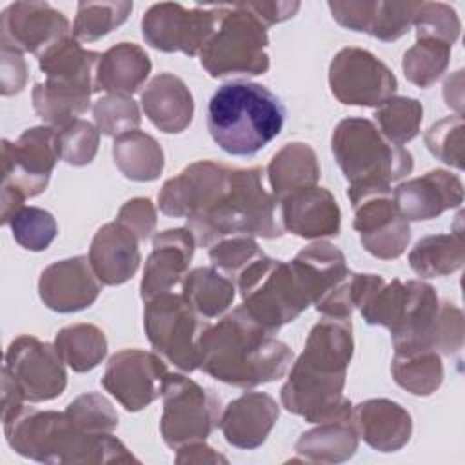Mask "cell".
<instances>
[{"mask_svg": "<svg viewBox=\"0 0 465 465\" xmlns=\"http://www.w3.org/2000/svg\"><path fill=\"white\" fill-rule=\"evenodd\" d=\"M352 352L351 318L323 316L311 329L303 352L291 365L280 391L282 405L309 423L354 420V407L343 396Z\"/></svg>", "mask_w": 465, "mask_h": 465, "instance_id": "cell-1", "label": "cell"}, {"mask_svg": "<svg viewBox=\"0 0 465 465\" xmlns=\"http://www.w3.org/2000/svg\"><path fill=\"white\" fill-rule=\"evenodd\" d=\"M294 352L256 323L240 305L218 323H209L200 338V365L211 378L251 389L282 378L292 365Z\"/></svg>", "mask_w": 465, "mask_h": 465, "instance_id": "cell-2", "label": "cell"}, {"mask_svg": "<svg viewBox=\"0 0 465 465\" xmlns=\"http://www.w3.org/2000/svg\"><path fill=\"white\" fill-rule=\"evenodd\" d=\"M2 423L9 447L35 461L65 465L138 461L113 432H85L65 411H38L24 405Z\"/></svg>", "mask_w": 465, "mask_h": 465, "instance_id": "cell-3", "label": "cell"}, {"mask_svg": "<svg viewBox=\"0 0 465 465\" xmlns=\"http://www.w3.org/2000/svg\"><path fill=\"white\" fill-rule=\"evenodd\" d=\"M318 272L296 254L291 262L267 254L247 265L234 280L245 312L271 334L296 320L322 296Z\"/></svg>", "mask_w": 465, "mask_h": 465, "instance_id": "cell-4", "label": "cell"}, {"mask_svg": "<svg viewBox=\"0 0 465 465\" xmlns=\"http://www.w3.org/2000/svg\"><path fill=\"white\" fill-rule=\"evenodd\" d=\"M285 122L282 100L265 85L231 82L214 91L207 105V129L232 156H252L272 142Z\"/></svg>", "mask_w": 465, "mask_h": 465, "instance_id": "cell-5", "label": "cell"}, {"mask_svg": "<svg viewBox=\"0 0 465 465\" xmlns=\"http://www.w3.org/2000/svg\"><path fill=\"white\" fill-rule=\"evenodd\" d=\"M276 203L263 189L260 167H231L229 185L203 213L187 220V229L200 247L227 236L280 238L283 227L276 220Z\"/></svg>", "mask_w": 465, "mask_h": 465, "instance_id": "cell-6", "label": "cell"}, {"mask_svg": "<svg viewBox=\"0 0 465 465\" xmlns=\"http://www.w3.org/2000/svg\"><path fill=\"white\" fill-rule=\"evenodd\" d=\"M331 149L352 191L391 189L414 167L412 154L383 138L367 118L341 120L332 131Z\"/></svg>", "mask_w": 465, "mask_h": 465, "instance_id": "cell-7", "label": "cell"}, {"mask_svg": "<svg viewBox=\"0 0 465 465\" xmlns=\"http://www.w3.org/2000/svg\"><path fill=\"white\" fill-rule=\"evenodd\" d=\"M218 29L200 51V64L213 78L258 76L269 71L267 27L240 2L222 4Z\"/></svg>", "mask_w": 465, "mask_h": 465, "instance_id": "cell-8", "label": "cell"}, {"mask_svg": "<svg viewBox=\"0 0 465 465\" xmlns=\"http://www.w3.org/2000/svg\"><path fill=\"white\" fill-rule=\"evenodd\" d=\"M56 129L38 125L25 129L16 142L2 140V223L24 207L27 198L45 191L58 162Z\"/></svg>", "mask_w": 465, "mask_h": 465, "instance_id": "cell-9", "label": "cell"}, {"mask_svg": "<svg viewBox=\"0 0 465 465\" xmlns=\"http://www.w3.org/2000/svg\"><path fill=\"white\" fill-rule=\"evenodd\" d=\"M209 322L182 294L163 292L145 300L143 329L149 343L169 363L183 372L200 365V338Z\"/></svg>", "mask_w": 465, "mask_h": 465, "instance_id": "cell-10", "label": "cell"}, {"mask_svg": "<svg viewBox=\"0 0 465 465\" xmlns=\"http://www.w3.org/2000/svg\"><path fill=\"white\" fill-rule=\"evenodd\" d=\"M162 398L160 434L174 450L185 443L205 441L220 425L222 403L216 392L183 374L169 372L165 376Z\"/></svg>", "mask_w": 465, "mask_h": 465, "instance_id": "cell-11", "label": "cell"}, {"mask_svg": "<svg viewBox=\"0 0 465 465\" xmlns=\"http://www.w3.org/2000/svg\"><path fill=\"white\" fill-rule=\"evenodd\" d=\"M222 16L223 5L189 9L176 2H160L145 11L142 35L158 51L196 56L218 29Z\"/></svg>", "mask_w": 465, "mask_h": 465, "instance_id": "cell-12", "label": "cell"}, {"mask_svg": "<svg viewBox=\"0 0 465 465\" xmlns=\"http://www.w3.org/2000/svg\"><path fill=\"white\" fill-rule=\"evenodd\" d=\"M354 209L352 227L360 232L363 249L380 260L401 256L411 242L409 222L396 209L391 189L349 191Z\"/></svg>", "mask_w": 465, "mask_h": 465, "instance_id": "cell-13", "label": "cell"}, {"mask_svg": "<svg viewBox=\"0 0 465 465\" xmlns=\"http://www.w3.org/2000/svg\"><path fill=\"white\" fill-rule=\"evenodd\" d=\"M329 87L338 102L358 107H378L394 96V73L371 51L343 47L329 65Z\"/></svg>", "mask_w": 465, "mask_h": 465, "instance_id": "cell-14", "label": "cell"}, {"mask_svg": "<svg viewBox=\"0 0 465 465\" xmlns=\"http://www.w3.org/2000/svg\"><path fill=\"white\" fill-rule=\"evenodd\" d=\"M24 400L40 403L58 398L67 385L65 363L54 345L35 336L15 338L5 351V365Z\"/></svg>", "mask_w": 465, "mask_h": 465, "instance_id": "cell-15", "label": "cell"}, {"mask_svg": "<svg viewBox=\"0 0 465 465\" xmlns=\"http://www.w3.org/2000/svg\"><path fill=\"white\" fill-rule=\"evenodd\" d=\"M167 374V365L158 354L124 349L109 358L102 385L125 411L138 412L162 396Z\"/></svg>", "mask_w": 465, "mask_h": 465, "instance_id": "cell-16", "label": "cell"}, {"mask_svg": "<svg viewBox=\"0 0 465 465\" xmlns=\"http://www.w3.org/2000/svg\"><path fill=\"white\" fill-rule=\"evenodd\" d=\"M71 31L64 13L47 2H15L0 15V45L38 58Z\"/></svg>", "mask_w": 465, "mask_h": 465, "instance_id": "cell-17", "label": "cell"}, {"mask_svg": "<svg viewBox=\"0 0 465 465\" xmlns=\"http://www.w3.org/2000/svg\"><path fill=\"white\" fill-rule=\"evenodd\" d=\"M231 167L198 160L169 178L158 193V207L174 218H194L203 213L229 185Z\"/></svg>", "mask_w": 465, "mask_h": 465, "instance_id": "cell-18", "label": "cell"}, {"mask_svg": "<svg viewBox=\"0 0 465 465\" xmlns=\"http://www.w3.org/2000/svg\"><path fill=\"white\" fill-rule=\"evenodd\" d=\"M102 291L89 256H73L47 265L38 280V294L56 312H76L91 307Z\"/></svg>", "mask_w": 465, "mask_h": 465, "instance_id": "cell-19", "label": "cell"}, {"mask_svg": "<svg viewBox=\"0 0 465 465\" xmlns=\"http://www.w3.org/2000/svg\"><path fill=\"white\" fill-rule=\"evenodd\" d=\"M196 249V240L187 227L165 229L153 236V251L147 256L140 282L142 300H151L185 278Z\"/></svg>", "mask_w": 465, "mask_h": 465, "instance_id": "cell-20", "label": "cell"}, {"mask_svg": "<svg viewBox=\"0 0 465 465\" xmlns=\"http://www.w3.org/2000/svg\"><path fill=\"white\" fill-rule=\"evenodd\" d=\"M396 209L407 222L432 220L463 202L461 180L445 169H432L423 176L400 183L392 193Z\"/></svg>", "mask_w": 465, "mask_h": 465, "instance_id": "cell-21", "label": "cell"}, {"mask_svg": "<svg viewBox=\"0 0 465 465\" xmlns=\"http://www.w3.org/2000/svg\"><path fill=\"white\" fill-rule=\"evenodd\" d=\"M283 229L305 238L322 240L340 234L341 211L325 187H309L280 200Z\"/></svg>", "mask_w": 465, "mask_h": 465, "instance_id": "cell-22", "label": "cell"}, {"mask_svg": "<svg viewBox=\"0 0 465 465\" xmlns=\"http://www.w3.org/2000/svg\"><path fill=\"white\" fill-rule=\"evenodd\" d=\"M280 416V407L267 392H243L232 400L220 416V429L227 443L238 449L260 447Z\"/></svg>", "mask_w": 465, "mask_h": 465, "instance_id": "cell-23", "label": "cell"}, {"mask_svg": "<svg viewBox=\"0 0 465 465\" xmlns=\"http://www.w3.org/2000/svg\"><path fill=\"white\" fill-rule=\"evenodd\" d=\"M138 238L122 223L102 225L91 242L89 262L104 285H122L134 276L142 256Z\"/></svg>", "mask_w": 465, "mask_h": 465, "instance_id": "cell-24", "label": "cell"}, {"mask_svg": "<svg viewBox=\"0 0 465 465\" xmlns=\"http://www.w3.org/2000/svg\"><path fill=\"white\" fill-rule=\"evenodd\" d=\"M354 425L360 438L378 452H396L412 436V418L400 403L372 398L354 407Z\"/></svg>", "mask_w": 465, "mask_h": 465, "instance_id": "cell-25", "label": "cell"}, {"mask_svg": "<svg viewBox=\"0 0 465 465\" xmlns=\"http://www.w3.org/2000/svg\"><path fill=\"white\" fill-rule=\"evenodd\" d=\"M140 102L145 116L162 133H182L193 122V94L185 82L171 73L156 74L142 91Z\"/></svg>", "mask_w": 465, "mask_h": 465, "instance_id": "cell-26", "label": "cell"}, {"mask_svg": "<svg viewBox=\"0 0 465 465\" xmlns=\"http://www.w3.org/2000/svg\"><path fill=\"white\" fill-rule=\"evenodd\" d=\"M151 67V58L140 45L120 42L102 53L96 67V93L131 96L145 84Z\"/></svg>", "mask_w": 465, "mask_h": 465, "instance_id": "cell-27", "label": "cell"}, {"mask_svg": "<svg viewBox=\"0 0 465 465\" xmlns=\"http://www.w3.org/2000/svg\"><path fill=\"white\" fill-rule=\"evenodd\" d=\"M267 178L272 196L280 202L285 196L314 187L320 180L316 151L305 142L285 143L269 162Z\"/></svg>", "mask_w": 465, "mask_h": 465, "instance_id": "cell-28", "label": "cell"}, {"mask_svg": "<svg viewBox=\"0 0 465 465\" xmlns=\"http://www.w3.org/2000/svg\"><path fill=\"white\" fill-rule=\"evenodd\" d=\"M300 434L294 450L309 463H343L358 449V429L354 420H331Z\"/></svg>", "mask_w": 465, "mask_h": 465, "instance_id": "cell-29", "label": "cell"}, {"mask_svg": "<svg viewBox=\"0 0 465 465\" xmlns=\"http://www.w3.org/2000/svg\"><path fill=\"white\" fill-rule=\"evenodd\" d=\"M102 54L87 51L76 38H64L47 49L40 58V71L47 80L91 87L96 93V67Z\"/></svg>", "mask_w": 465, "mask_h": 465, "instance_id": "cell-30", "label": "cell"}, {"mask_svg": "<svg viewBox=\"0 0 465 465\" xmlns=\"http://www.w3.org/2000/svg\"><path fill=\"white\" fill-rule=\"evenodd\" d=\"M93 93L94 89L91 87L45 80L44 84H35L31 100L35 113L47 125L62 129L78 120V116L89 109V98Z\"/></svg>", "mask_w": 465, "mask_h": 465, "instance_id": "cell-31", "label": "cell"}, {"mask_svg": "<svg viewBox=\"0 0 465 465\" xmlns=\"http://www.w3.org/2000/svg\"><path fill=\"white\" fill-rule=\"evenodd\" d=\"M113 160L120 173L133 182H153L160 178L165 165L160 143L140 129L114 138Z\"/></svg>", "mask_w": 465, "mask_h": 465, "instance_id": "cell-32", "label": "cell"}, {"mask_svg": "<svg viewBox=\"0 0 465 465\" xmlns=\"http://www.w3.org/2000/svg\"><path fill=\"white\" fill-rule=\"evenodd\" d=\"M463 262L465 242L461 229L449 234L425 236L409 252V265L421 278L449 276L461 269Z\"/></svg>", "mask_w": 465, "mask_h": 465, "instance_id": "cell-33", "label": "cell"}, {"mask_svg": "<svg viewBox=\"0 0 465 465\" xmlns=\"http://www.w3.org/2000/svg\"><path fill=\"white\" fill-rule=\"evenodd\" d=\"M182 296L205 320L222 316L236 296V285L231 278L214 267H196L182 282Z\"/></svg>", "mask_w": 465, "mask_h": 465, "instance_id": "cell-34", "label": "cell"}, {"mask_svg": "<svg viewBox=\"0 0 465 465\" xmlns=\"http://www.w3.org/2000/svg\"><path fill=\"white\" fill-rule=\"evenodd\" d=\"M54 347L67 367L74 372H87L105 358L107 338L93 323H74L58 331Z\"/></svg>", "mask_w": 465, "mask_h": 465, "instance_id": "cell-35", "label": "cell"}, {"mask_svg": "<svg viewBox=\"0 0 465 465\" xmlns=\"http://www.w3.org/2000/svg\"><path fill=\"white\" fill-rule=\"evenodd\" d=\"M391 372L394 381L414 396H430L443 383L441 356L432 351L394 354Z\"/></svg>", "mask_w": 465, "mask_h": 465, "instance_id": "cell-36", "label": "cell"}, {"mask_svg": "<svg viewBox=\"0 0 465 465\" xmlns=\"http://www.w3.org/2000/svg\"><path fill=\"white\" fill-rule=\"evenodd\" d=\"M450 47L441 40L416 38V44L405 51L401 60L405 78L420 89L436 84L449 67Z\"/></svg>", "mask_w": 465, "mask_h": 465, "instance_id": "cell-37", "label": "cell"}, {"mask_svg": "<svg viewBox=\"0 0 465 465\" xmlns=\"http://www.w3.org/2000/svg\"><path fill=\"white\" fill-rule=\"evenodd\" d=\"M421 118V102L409 96H391L374 111L378 131L396 145H403L418 136Z\"/></svg>", "mask_w": 465, "mask_h": 465, "instance_id": "cell-38", "label": "cell"}, {"mask_svg": "<svg viewBox=\"0 0 465 465\" xmlns=\"http://www.w3.org/2000/svg\"><path fill=\"white\" fill-rule=\"evenodd\" d=\"M133 11V2H78L73 22V38L94 42L122 25Z\"/></svg>", "mask_w": 465, "mask_h": 465, "instance_id": "cell-39", "label": "cell"}, {"mask_svg": "<svg viewBox=\"0 0 465 465\" xmlns=\"http://www.w3.org/2000/svg\"><path fill=\"white\" fill-rule=\"evenodd\" d=\"M15 242L27 251H45L58 234L54 216L40 207H20L7 222Z\"/></svg>", "mask_w": 465, "mask_h": 465, "instance_id": "cell-40", "label": "cell"}, {"mask_svg": "<svg viewBox=\"0 0 465 465\" xmlns=\"http://www.w3.org/2000/svg\"><path fill=\"white\" fill-rule=\"evenodd\" d=\"M100 143V131L87 120H74L62 129H56V147L60 160L69 165L84 167L96 156Z\"/></svg>", "mask_w": 465, "mask_h": 465, "instance_id": "cell-41", "label": "cell"}, {"mask_svg": "<svg viewBox=\"0 0 465 465\" xmlns=\"http://www.w3.org/2000/svg\"><path fill=\"white\" fill-rule=\"evenodd\" d=\"M93 116L100 134L120 136L140 125V109L131 96L107 94L93 104Z\"/></svg>", "mask_w": 465, "mask_h": 465, "instance_id": "cell-42", "label": "cell"}, {"mask_svg": "<svg viewBox=\"0 0 465 465\" xmlns=\"http://www.w3.org/2000/svg\"><path fill=\"white\" fill-rule=\"evenodd\" d=\"M263 254L265 252L252 236H227L209 247V260L213 267L232 282L247 265Z\"/></svg>", "mask_w": 465, "mask_h": 465, "instance_id": "cell-43", "label": "cell"}, {"mask_svg": "<svg viewBox=\"0 0 465 465\" xmlns=\"http://www.w3.org/2000/svg\"><path fill=\"white\" fill-rule=\"evenodd\" d=\"M65 412L85 432L104 434L118 427V414L113 403L100 392H84L74 398Z\"/></svg>", "mask_w": 465, "mask_h": 465, "instance_id": "cell-44", "label": "cell"}, {"mask_svg": "<svg viewBox=\"0 0 465 465\" xmlns=\"http://www.w3.org/2000/svg\"><path fill=\"white\" fill-rule=\"evenodd\" d=\"M463 116L438 120L425 133L427 149L450 167L463 169Z\"/></svg>", "mask_w": 465, "mask_h": 465, "instance_id": "cell-45", "label": "cell"}, {"mask_svg": "<svg viewBox=\"0 0 465 465\" xmlns=\"http://www.w3.org/2000/svg\"><path fill=\"white\" fill-rule=\"evenodd\" d=\"M412 25L416 38H434L452 45L460 36V18L456 11L443 2H421Z\"/></svg>", "mask_w": 465, "mask_h": 465, "instance_id": "cell-46", "label": "cell"}, {"mask_svg": "<svg viewBox=\"0 0 465 465\" xmlns=\"http://www.w3.org/2000/svg\"><path fill=\"white\" fill-rule=\"evenodd\" d=\"M421 2H383L376 0V9L369 35L381 42H394L409 33Z\"/></svg>", "mask_w": 465, "mask_h": 465, "instance_id": "cell-47", "label": "cell"}, {"mask_svg": "<svg viewBox=\"0 0 465 465\" xmlns=\"http://www.w3.org/2000/svg\"><path fill=\"white\" fill-rule=\"evenodd\" d=\"M116 222L127 227L142 242L154 232L156 209L149 198H131L120 207Z\"/></svg>", "mask_w": 465, "mask_h": 465, "instance_id": "cell-48", "label": "cell"}, {"mask_svg": "<svg viewBox=\"0 0 465 465\" xmlns=\"http://www.w3.org/2000/svg\"><path fill=\"white\" fill-rule=\"evenodd\" d=\"M332 18L345 29L367 33L371 31L376 0H349V2H329L327 4Z\"/></svg>", "mask_w": 465, "mask_h": 465, "instance_id": "cell-49", "label": "cell"}, {"mask_svg": "<svg viewBox=\"0 0 465 465\" xmlns=\"http://www.w3.org/2000/svg\"><path fill=\"white\" fill-rule=\"evenodd\" d=\"M27 82V64L20 51L0 45V93L18 94Z\"/></svg>", "mask_w": 465, "mask_h": 465, "instance_id": "cell-50", "label": "cell"}, {"mask_svg": "<svg viewBox=\"0 0 465 465\" xmlns=\"http://www.w3.org/2000/svg\"><path fill=\"white\" fill-rule=\"evenodd\" d=\"M265 27L289 20L300 9V2H240Z\"/></svg>", "mask_w": 465, "mask_h": 465, "instance_id": "cell-51", "label": "cell"}, {"mask_svg": "<svg viewBox=\"0 0 465 465\" xmlns=\"http://www.w3.org/2000/svg\"><path fill=\"white\" fill-rule=\"evenodd\" d=\"M227 463V458L218 454L205 441L185 443L176 449V463Z\"/></svg>", "mask_w": 465, "mask_h": 465, "instance_id": "cell-52", "label": "cell"}]
</instances>
